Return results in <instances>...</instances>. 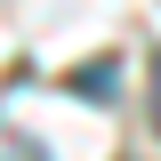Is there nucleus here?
<instances>
[{
	"label": "nucleus",
	"mask_w": 161,
	"mask_h": 161,
	"mask_svg": "<svg viewBox=\"0 0 161 161\" xmlns=\"http://www.w3.org/2000/svg\"><path fill=\"white\" fill-rule=\"evenodd\" d=\"M153 121H161V73H153Z\"/></svg>",
	"instance_id": "nucleus-2"
},
{
	"label": "nucleus",
	"mask_w": 161,
	"mask_h": 161,
	"mask_svg": "<svg viewBox=\"0 0 161 161\" xmlns=\"http://www.w3.org/2000/svg\"><path fill=\"white\" fill-rule=\"evenodd\" d=\"M73 89H80V97H97V105H105V97H113V64H89V73H73Z\"/></svg>",
	"instance_id": "nucleus-1"
}]
</instances>
